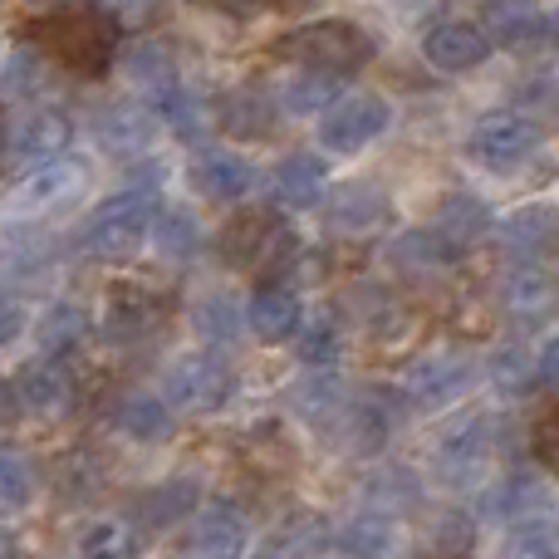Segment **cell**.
Returning a JSON list of instances; mask_svg holds the SVG:
<instances>
[{
  "instance_id": "obj_8",
  "label": "cell",
  "mask_w": 559,
  "mask_h": 559,
  "mask_svg": "<svg viewBox=\"0 0 559 559\" xmlns=\"http://www.w3.org/2000/svg\"><path fill=\"white\" fill-rule=\"evenodd\" d=\"M476 364L466 354H452V348H437V354H423L413 368H407L403 388L407 403L423 407V413H437V407H452L456 397L472 388Z\"/></svg>"
},
{
  "instance_id": "obj_46",
  "label": "cell",
  "mask_w": 559,
  "mask_h": 559,
  "mask_svg": "<svg viewBox=\"0 0 559 559\" xmlns=\"http://www.w3.org/2000/svg\"><path fill=\"white\" fill-rule=\"evenodd\" d=\"M368 506H373V511H388V515H397V511H407V506H417V481H413V472H403V466H383V472L368 481Z\"/></svg>"
},
{
  "instance_id": "obj_48",
  "label": "cell",
  "mask_w": 559,
  "mask_h": 559,
  "mask_svg": "<svg viewBox=\"0 0 559 559\" xmlns=\"http://www.w3.org/2000/svg\"><path fill=\"white\" fill-rule=\"evenodd\" d=\"M45 74H49V59L39 55L35 45H25V49H15L10 55V64H5V88L15 98H29V94H39L45 88Z\"/></svg>"
},
{
  "instance_id": "obj_18",
  "label": "cell",
  "mask_w": 559,
  "mask_h": 559,
  "mask_svg": "<svg viewBox=\"0 0 559 559\" xmlns=\"http://www.w3.org/2000/svg\"><path fill=\"white\" fill-rule=\"evenodd\" d=\"M496 236L521 261H545V255L559 251V206H540V202L515 206V212H506L496 222Z\"/></svg>"
},
{
  "instance_id": "obj_7",
  "label": "cell",
  "mask_w": 559,
  "mask_h": 559,
  "mask_svg": "<svg viewBox=\"0 0 559 559\" xmlns=\"http://www.w3.org/2000/svg\"><path fill=\"white\" fill-rule=\"evenodd\" d=\"M84 182H88V167L79 163V157L59 153V157H49V163H35L25 177H20L15 192H10V212L25 216V222L49 216V212H64V206L84 192Z\"/></svg>"
},
{
  "instance_id": "obj_33",
  "label": "cell",
  "mask_w": 559,
  "mask_h": 559,
  "mask_svg": "<svg viewBox=\"0 0 559 559\" xmlns=\"http://www.w3.org/2000/svg\"><path fill=\"white\" fill-rule=\"evenodd\" d=\"M476 515L462 511V506H447L427 521L423 535V559H472L476 555Z\"/></svg>"
},
{
  "instance_id": "obj_11",
  "label": "cell",
  "mask_w": 559,
  "mask_h": 559,
  "mask_svg": "<svg viewBox=\"0 0 559 559\" xmlns=\"http://www.w3.org/2000/svg\"><path fill=\"white\" fill-rule=\"evenodd\" d=\"M261 182V173H255V163L246 153H236V147L226 143H212V147H197L192 157V187L206 197V202H241V197H251V187Z\"/></svg>"
},
{
  "instance_id": "obj_58",
  "label": "cell",
  "mask_w": 559,
  "mask_h": 559,
  "mask_svg": "<svg viewBox=\"0 0 559 559\" xmlns=\"http://www.w3.org/2000/svg\"><path fill=\"white\" fill-rule=\"evenodd\" d=\"M550 39H555V45H559V10H555V15H550Z\"/></svg>"
},
{
  "instance_id": "obj_23",
  "label": "cell",
  "mask_w": 559,
  "mask_h": 559,
  "mask_svg": "<svg viewBox=\"0 0 559 559\" xmlns=\"http://www.w3.org/2000/svg\"><path fill=\"white\" fill-rule=\"evenodd\" d=\"M167 314L163 295L147 285H118L104 305V334L114 344H133V338H147V329H157Z\"/></svg>"
},
{
  "instance_id": "obj_40",
  "label": "cell",
  "mask_w": 559,
  "mask_h": 559,
  "mask_svg": "<svg viewBox=\"0 0 559 559\" xmlns=\"http://www.w3.org/2000/svg\"><path fill=\"white\" fill-rule=\"evenodd\" d=\"M147 236H153V246L167 255V261H192V255L202 251V222H197V212H187V206L157 212Z\"/></svg>"
},
{
  "instance_id": "obj_38",
  "label": "cell",
  "mask_w": 559,
  "mask_h": 559,
  "mask_svg": "<svg viewBox=\"0 0 559 559\" xmlns=\"http://www.w3.org/2000/svg\"><path fill=\"white\" fill-rule=\"evenodd\" d=\"M138 555H143V540H138L133 521H123V515H98L79 535V559H138Z\"/></svg>"
},
{
  "instance_id": "obj_15",
  "label": "cell",
  "mask_w": 559,
  "mask_h": 559,
  "mask_svg": "<svg viewBox=\"0 0 559 559\" xmlns=\"http://www.w3.org/2000/svg\"><path fill=\"white\" fill-rule=\"evenodd\" d=\"M157 114L153 104H108L104 114L94 118V133H98V147L114 157H147L157 143Z\"/></svg>"
},
{
  "instance_id": "obj_49",
  "label": "cell",
  "mask_w": 559,
  "mask_h": 559,
  "mask_svg": "<svg viewBox=\"0 0 559 559\" xmlns=\"http://www.w3.org/2000/svg\"><path fill=\"white\" fill-rule=\"evenodd\" d=\"M94 466H88V452H64V491H74L69 501H84L94 491Z\"/></svg>"
},
{
  "instance_id": "obj_53",
  "label": "cell",
  "mask_w": 559,
  "mask_h": 559,
  "mask_svg": "<svg viewBox=\"0 0 559 559\" xmlns=\"http://www.w3.org/2000/svg\"><path fill=\"white\" fill-rule=\"evenodd\" d=\"M535 383L540 388H559V334H550L535 354Z\"/></svg>"
},
{
  "instance_id": "obj_55",
  "label": "cell",
  "mask_w": 559,
  "mask_h": 559,
  "mask_svg": "<svg viewBox=\"0 0 559 559\" xmlns=\"http://www.w3.org/2000/svg\"><path fill=\"white\" fill-rule=\"evenodd\" d=\"M0 559H20V540L5 531V525H0Z\"/></svg>"
},
{
  "instance_id": "obj_17",
  "label": "cell",
  "mask_w": 559,
  "mask_h": 559,
  "mask_svg": "<svg viewBox=\"0 0 559 559\" xmlns=\"http://www.w3.org/2000/svg\"><path fill=\"white\" fill-rule=\"evenodd\" d=\"M324 192H329V163L319 153L295 147V153H285L271 167V197L280 206H289V212H309V206H319Z\"/></svg>"
},
{
  "instance_id": "obj_43",
  "label": "cell",
  "mask_w": 559,
  "mask_h": 559,
  "mask_svg": "<svg viewBox=\"0 0 559 559\" xmlns=\"http://www.w3.org/2000/svg\"><path fill=\"white\" fill-rule=\"evenodd\" d=\"M329 98H334V79L314 74V69H289L285 84L275 88L280 114H319Z\"/></svg>"
},
{
  "instance_id": "obj_44",
  "label": "cell",
  "mask_w": 559,
  "mask_h": 559,
  "mask_svg": "<svg viewBox=\"0 0 559 559\" xmlns=\"http://www.w3.org/2000/svg\"><path fill=\"white\" fill-rule=\"evenodd\" d=\"M35 501V466L25 452L0 447V515H20Z\"/></svg>"
},
{
  "instance_id": "obj_13",
  "label": "cell",
  "mask_w": 559,
  "mask_h": 559,
  "mask_svg": "<svg viewBox=\"0 0 559 559\" xmlns=\"http://www.w3.org/2000/svg\"><path fill=\"white\" fill-rule=\"evenodd\" d=\"M338 437H344L354 452L364 456H378L388 447V437H393L397 417H393V397L378 393V388H364V393L344 397V407H338Z\"/></svg>"
},
{
  "instance_id": "obj_57",
  "label": "cell",
  "mask_w": 559,
  "mask_h": 559,
  "mask_svg": "<svg viewBox=\"0 0 559 559\" xmlns=\"http://www.w3.org/2000/svg\"><path fill=\"white\" fill-rule=\"evenodd\" d=\"M265 5H275V10H295L299 0H265Z\"/></svg>"
},
{
  "instance_id": "obj_42",
  "label": "cell",
  "mask_w": 559,
  "mask_h": 559,
  "mask_svg": "<svg viewBox=\"0 0 559 559\" xmlns=\"http://www.w3.org/2000/svg\"><path fill=\"white\" fill-rule=\"evenodd\" d=\"M88 338V314L79 305H55L39 324V354L45 358H69Z\"/></svg>"
},
{
  "instance_id": "obj_51",
  "label": "cell",
  "mask_w": 559,
  "mask_h": 559,
  "mask_svg": "<svg viewBox=\"0 0 559 559\" xmlns=\"http://www.w3.org/2000/svg\"><path fill=\"white\" fill-rule=\"evenodd\" d=\"M20 334H25V305L10 289H0V348H10Z\"/></svg>"
},
{
  "instance_id": "obj_22",
  "label": "cell",
  "mask_w": 559,
  "mask_h": 559,
  "mask_svg": "<svg viewBox=\"0 0 559 559\" xmlns=\"http://www.w3.org/2000/svg\"><path fill=\"white\" fill-rule=\"evenodd\" d=\"M501 305L515 324H540V319L555 314L559 305V285L555 275L545 271L540 261H521L506 271V285H501Z\"/></svg>"
},
{
  "instance_id": "obj_28",
  "label": "cell",
  "mask_w": 559,
  "mask_h": 559,
  "mask_svg": "<svg viewBox=\"0 0 559 559\" xmlns=\"http://www.w3.org/2000/svg\"><path fill=\"white\" fill-rule=\"evenodd\" d=\"M432 231L442 236V241L452 246L456 255H462V251H472L476 241H486V236L496 231V212L481 202V197H472V192H456V197H447V202L437 206V222H432Z\"/></svg>"
},
{
  "instance_id": "obj_16",
  "label": "cell",
  "mask_w": 559,
  "mask_h": 559,
  "mask_svg": "<svg viewBox=\"0 0 559 559\" xmlns=\"http://www.w3.org/2000/svg\"><path fill=\"white\" fill-rule=\"evenodd\" d=\"M476 25L501 49H535L540 39H550V15L535 0H486Z\"/></svg>"
},
{
  "instance_id": "obj_10",
  "label": "cell",
  "mask_w": 559,
  "mask_h": 559,
  "mask_svg": "<svg viewBox=\"0 0 559 559\" xmlns=\"http://www.w3.org/2000/svg\"><path fill=\"white\" fill-rule=\"evenodd\" d=\"M437 466H442L447 481H462L476 466H486V456L496 452V427L486 413H456L452 423L437 432Z\"/></svg>"
},
{
  "instance_id": "obj_19",
  "label": "cell",
  "mask_w": 559,
  "mask_h": 559,
  "mask_svg": "<svg viewBox=\"0 0 559 559\" xmlns=\"http://www.w3.org/2000/svg\"><path fill=\"white\" fill-rule=\"evenodd\" d=\"M299 319H305V305H299L295 285H285V280H265V285H255V295L246 299V329H251L261 344H285V338H295Z\"/></svg>"
},
{
  "instance_id": "obj_37",
  "label": "cell",
  "mask_w": 559,
  "mask_h": 559,
  "mask_svg": "<svg viewBox=\"0 0 559 559\" xmlns=\"http://www.w3.org/2000/svg\"><path fill=\"white\" fill-rule=\"evenodd\" d=\"M348 309H354V319L364 324V334L368 338H393L397 329L407 324V314H403V305L393 299V289H383V285H373V280H364V285H354V299H348Z\"/></svg>"
},
{
  "instance_id": "obj_35",
  "label": "cell",
  "mask_w": 559,
  "mask_h": 559,
  "mask_svg": "<svg viewBox=\"0 0 559 559\" xmlns=\"http://www.w3.org/2000/svg\"><path fill=\"white\" fill-rule=\"evenodd\" d=\"M545 506V486L535 472H525V466H515V472H506L501 481L486 491V511L496 515V521H525V515H540Z\"/></svg>"
},
{
  "instance_id": "obj_9",
  "label": "cell",
  "mask_w": 559,
  "mask_h": 559,
  "mask_svg": "<svg viewBox=\"0 0 559 559\" xmlns=\"http://www.w3.org/2000/svg\"><path fill=\"white\" fill-rule=\"evenodd\" d=\"M285 246H289L285 226H280V216L265 212V206H246V212H236L231 222L222 226V261L236 265V271L280 261Z\"/></svg>"
},
{
  "instance_id": "obj_25",
  "label": "cell",
  "mask_w": 559,
  "mask_h": 559,
  "mask_svg": "<svg viewBox=\"0 0 559 559\" xmlns=\"http://www.w3.org/2000/svg\"><path fill=\"white\" fill-rule=\"evenodd\" d=\"M69 138H74V123H69L64 108L39 104L20 118V128L10 123V153L25 157V163H49L69 147Z\"/></svg>"
},
{
  "instance_id": "obj_26",
  "label": "cell",
  "mask_w": 559,
  "mask_h": 559,
  "mask_svg": "<svg viewBox=\"0 0 559 559\" xmlns=\"http://www.w3.org/2000/svg\"><path fill=\"white\" fill-rule=\"evenodd\" d=\"M324 222L334 236H368L388 222V192L373 182H344L324 206Z\"/></svg>"
},
{
  "instance_id": "obj_52",
  "label": "cell",
  "mask_w": 559,
  "mask_h": 559,
  "mask_svg": "<svg viewBox=\"0 0 559 559\" xmlns=\"http://www.w3.org/2000/svg\"><path fill=\"white\" fill-rule=\"evenodd\" d=\"M94 5L108 10L118 25H143V20L157 10V0H94Z\"/></svg>"
},
{
  "instance_id": "obj_32",
  "label": "cell",
  "mask_w": 559,
  "mask_h": 559,
  "mask_svg": "<svg viewBox=\"0 0 559 559\" xmlns=\"http://www.w3.org/2000/svg\"><path fill=\"white\" fill-rule=\"evenodd\" d=\"M388 255H393L397 271L413 275V280H442L447 271H452V261H456V251L432 231V226H427V231H403Z\"/></svg>"
},
{
  "instance_id": "obj_41",
  "label": "cell",
  "mask_w": 559,
  "mask_h": 559,
  "mask_svg": "<svg viewBox=\"0 0 559 559\" xmlns=\"http://www.w3.org/2000/svg\"><path fill=\"white\" fill-rule=\"evenodd\" d=\"M506 559H559V521L545 511L525 515V521H511Z\"/></svg>"
},
{
  "instance_id": "obj_1",
  "label": "cell",
  "mask_w": 559,
  "mask_h": 559,
  "mask_svg": "<svg viewBox=\"0 0 559 559\" xmlns=\"http://www.w3.org/2000/svg\"><path fill=\"white\" fill-rule=\"evenodd\" d=\"M118 45H123V25L108 10H98L94 0L59 5L35 20V49L49 64H64L69 74H84V79L104 74L118 59Z\"/></svg>"
},
{
  "instance_id": "obj_50",
  "label": "cell",
  "mask_w": 559,
  "mask_h": 559,
  "mask_svg": "<svg viewBox=\"0 0 559 559\" xmlns=\"http://www.w3.org/2000/svg\"><path fill=\"white\" fill-rule=\"evenodd\" d=\"M535 452H540L545 462L559 466V403L545 407L540 423H535Z\"/></svg>"
},
{
  "instance_id": "obj_56",
  "label": "cell",
  "mask_w": 559,
  "mask_h": 559,
  "mask_svg": "<svg viewBox=\"0 0 559 559\" xmlns=\"http://www.w3.org/2000/svg\"><path fill=\"white\" fill-rule=\"evenodd\" d=\"M10 153V114H5V104H0V157Z\"/></svg>"
},
{
  "instance_id": "obj_45",
  "label": "cell",
  "mask_w": 559,
  "mask_h": 559,
  "mask_svg": "<svg viewBox=\"0 0 559 559\" xmlns=\"http://www.w3.org/2000/svg\"><path fill=\"white\" fill-rule=\"evenodd\" d=\"M491 388L496 393H506V397H521V393H531L535 388V358L525 354V348H515V344H506V348H496L491 354Z\"/></svg>"
},
{
  "instance_id": "obj_36",
  "label": "cell",
  "mask_w": 559,
  "mask_h": 559,
  "mask_svg": "<svg viewBox=\"0 0 559 559\" xmlns=\"http://www.w3.org/2000/svg\"><path fill=\"white\" fill-rule=\"evenodd\" d=\"M295 354L305 368H334L338 358H344V324H338L329 309H319V314L299 319L295 329Z\"/></svg>"
},
{
  "instance_id": "obj_34",
  "label": "cell",
  "mask_w": 559,
  "mask_h": 559,
  "mask_svg": "<svg viewBox=\"0 0 559 559\" xmlns=\"http://www.w3.org/2000/svg\"><path fill=\"white\" fill-rule=\"evenodd\" d=\"M153 114H157V123H167L177 138H187V143H202L206 128H212V108H206V98L197 94V88H187L182 79L153 98Z\"/></svg>"
},
{
  "instance_id": "obj_47",
  "label": "cell",
  "mask_w": 559,
  "mask_h": 559,
  "mask_svg": "<svg viewBox=\"0 0 559 559\" xmlns=\"http://www.w3.org/2000/svg\"><path fill=\"white\" fill-rule=\"evenodd\" d=\"M295 407H299V417H309L314 427H324V423H334L338 407H344V388H338L329 373H319V378H309V383H299Z\"/></svg>"
},
{
  "instance_id": "obj_4",
  "label": "cell",
  "mask_w": 559,
  "mask_h": 559,
  "mask_svg": "<svg viewBox=\"0 0 559 559\" xmlns=\"http://www.w3.org/2000/svg\"><path fill=\"white\" fill-rule=\"evenodd\" d=\"M236 397V373L216 348L177 354L163 368V403L182 417H212Z\"/></svg>"
},
{
  "instance_id": "obj_6",
  "label": "cell",
  "mask_w": 559,
  "mask_h": 559,
  "mask_svg": "<svg viewBox=\"0 0 559 559\" xmlns=\"http://www.w3.org/2000/svg\"><path fill=\"white\" fill-rule=\"evenodd\" d=\"M393 128V104H388L383 94H344V98H329V108L319 114V143L329 147V153H364L368 143H378V138Z\"/></svg>"
},
{
  "instance_id": "obj_12",
  "label": "cell",
  "mask_w": 559,
  "mask_h": 559,
  "mask_svg": "<svg viewBox=\"0 0 559 559\" xmlns=\"http://www.w3.org/2000/svg\"><path fill=\"white\" fill-rule=\"evenodd\" d=\"M491 49L496 45L486 39V29L476 20H442L423 39V55L437 74H472V69H481L491 59Z\"/></svg>"
},
{
  "instance_id": "obj_39",
  "label": "cell",
  "mask_w": 559,
  "mask_h": 559,
  "mask_svg": "<svg viewBox=\"0 0 559 559\" xmlns=\"http://www.w3.org/2000/svg\"><path fill=\"white\" fill-rule=\"evenodd\" d=\"M123 64H128L133 88H143V94H147V104H153L163 88L177 84V59H173V49H167L163 39H138V45L128 49Z\"/></svg>"
},
{
  "instance_id": "obj_30",
  "label": "cell",
  "mask_w": 559,
  "mask_h": 559,
  "mask_svg": "<svg viewBox=\"0 0 559 559\" xmlns=\"http://www.w3.org/2000/svg\"><path fill=\"white\" fill-rule=\"evenodd\" d=\"M216 123L231 138H265V133H275V123H280V104L265 88H236V94L222 98Z\"/></svg>"
},
{
  "instance_id": "obj_54",
  "label": "cell",
  "mask_w": 559,
  "mask_h": 559,
  "mask_svg": "<svg viewBox=\"0 0 559 559\" xmlns=\"http://www.w3.org/2000/svg\"><path fill=\"white\" fill-rule=\"evenodd\" d=\"M197 5L222 10V15H246V10H251V0H197Z\"/></svg>"
},
{
  "instance_id": "obj_14",
  "label": "cell",
  "mask_w": 559,
  "mask_h": 559,
  "mask_svg": "<svg viewBox=\"0 0 559 559\" xmlns=\"http://www.w3.org/2000/svg\"><path fill=\"white\" fill-rule=\"evenodd\" d=\"M251 525L236 501H206L192 521V559H246Z\"/></svg>"
},
{
  "instance_id": "obj_29",
  "label": "cell",
  "mask_w": 559,
  "mask_h": 559,
  "mask_svg": "<svg viewBox=\"0 0 559 559\" xmlns=\"http://www.w3.org/2000/svg\"><path fill=\"white\" fill-rule=\"evenodd\" d=\"M114 427L123 437H133V442L153 447V442H167L177 427V413L163 403V393H147V388H133V393L118 397L114 407Z\"/></svg>"
},
{
  "instance_id": "obj_27",
  "label": "cell",
  "mask_w": 559,
  "mask_h": 559,
  "mask_svg": "<svg viewBox=\"0 0 559 559\" xmlns=\"http://www.w3.org/2000/svg\"><path fill=\"white\" fill-rule=\"evenodd\" d=\"M334 540V531H329V521L319 511H295L285 515V521L275 525L271 535L261 540V550L251 559H319V550Z\"/></svg>"
},
{
  "instance_id": "obj_31",
  "label": "cell",
  "mask_w": 559,
  "mask_h": 559,
  "mask_svg": "<svg viewBox=\"0 0 559 559\" xmlns=\"http://www.w3.org/2000/svg\"><path fill=\"white\" fill-rule=\"evenodd\" d=\"M192 324L206 348H236L246 334V305L236 295H226V289H212V295L197 299Z\"/></svg>"
},
{
  "instance_id": "obj_24",
  "label": "cell",
  "mask_w": 559,
  "mask_h": 559,
  "mask_svg": "<svg viewBox=\"0 0 559 559\" xmlns=\"http://www.w3.org/2000/svg\"><path fill=\"white\" fill-rule=\"evenodd\" d=\"M329 545H338L344 559H397V550H403V525H397V515L368 506V511L348 515Z\"/></svg>"
},
{
  "instance_id": "obj_2",
  "label": "cell",
  "mask_w": 559,
  "mask_h": 559,
  "mask_svg": "<svg viewBox=\"0 0 559 559\" xmlns=\"http://www.w3.org/2000/svg\"><path fill=\"white\" fill-rule=\"evenodd\" d=\"M378 45L358 20L344 15H324V20H305L289 35L275 39V59H285L289 69H314V74L344 79L358 74L364 64H373Z\"/></svg>"
},
{
  "instance_id": "obj_5",
  "label": "cell",
  "mask_w": 559,
  "mask_h": 559,
  "mask_svg": "<svg viewBox=\"0 0 559 559\" xmlns=\"http://www.w3.org/2000/svg\"><path fill=\"white\" fill-rule=\"evenodd\" d=\"M535 147H540V128L521 108H491L466 133V157L486 173H515L535 157Z\"/></svg>"
},
{
  "instance_id": "obj_21",
  "label": "cell",
  "mask_w": 559,
  "mask_h": 559,
  "mask_svg": "<svg viewBox=\"0 0 559 559\" xmlns=\"http://www.w3.org/2000/svg\"><path fill=\"white\" fill-rule=\"evenodd\" d=\"M197 496H202V486H197L192 476H173V481L147 486V491L133 501V531L138 535L177 531V525L197 511Z\"/></svg>"
},
{
  "instance_id": "obj_20",
  "label": "cell",
  "mask_w": 559,
  "mask_h": 559,
  "mask_svg": "<svg viewBox=\"0 0 559 559\" xmlns=\"http://www.w3.org/2000/svg\"><path fill=\"white\" fill-rule=\"evenodd\" d=\"M15 397L29 417L55 423V417H64L69 403H74V378L64 373L59 358H35V364H25L15 373Z\"/></svg>"
},
{
  "instance_id": "obj_3",
  "label": "cell",
  "mask_w": 559,
  "mask_h": 559,
  "mask_svg": "<svg viewBox=\"0 0 559 559\" xmlns=\"http://www.w3.org/2000/svg\"><path fill=\"white\" fill-rule=\"evenodd\" d=\"M153 216H157V187L128 182L123 192H114L108 202L94 206V216H88L84 231H79V251H84L88 261H104V265L133 261V255L147 246Z\"/></svg>"
}]
</instances>
